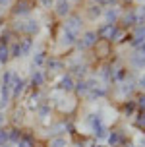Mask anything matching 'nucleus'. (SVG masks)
Instances as JSON below:
<instances>
[{"label":"nucleus","mask_w":145,"mask_h":147,"mask_svg":"<svg viewBox=\"0 0 145 147\" xmlns=\"http://www.w3.org/2000/svg\"><path fill=\"white\" fill-rule=\"evenodd\" d=\"M145 41V25L143 23H139V25H136V29H134V35H132L130 39V45L134 47V49H139V45Z\"/></svg>","instance_id":"nucleus-3"},{"label":"nucleus","mask_w":145,"mask_h":147,"mask_svg":"<svg viewBox=\"0 0 145 147\" xmlns=\"http://www.w3.org/2000/svg\"><path fill=\"white\" fill-rule=\"evenodd\" d=\"M130 64L136 68V70H143V68H145V54H141V52H136V54H132Z\"/></svg>","instance_id":"nucleus-16"},{"label":"nucleus","mask_w":145,"mask_h":147,"mask_svg":"<svg viewBox=\"0 0 145 147\" xmlns=\"http://www.w3.org/2000/svg\"><path fill=\"white\" fill-rule=\"evenodd\" d=\"M97 35L103 41H122V29L116 25V23H105L97 29Z\"/></svg>","instance_id":"nucleus-1"},{"label":"nucleus","mask_w":145,"mask_h":147,"mask_svg":"<svg viewBox=\"0 0 145 147\" xmlns=\"http://www.w3.org/2000/svg\"><path fill=\"white\" fill-rule=\"evenodd\" d=\"M56 16L60 18L70 16V0H56Z\"/></svg>","instance_id":"nucleus-13"},{"label":"nucleus","mask_w":145,"mask_h":147,"mask_svg":"<svg viewBox=\"0 0 145 147\" xmlns=\"http://www.w3.org/2000/svg\"><path fill=\"white\" fill-rule=\"evenodd\" d=\"M10 99H12V85H8V83H0V109L8 107Z\"/></svg>","instance_id":"nucleus-8"},{"label":"nucleus","mask_w":145,"mask_h":147,"mask_svg":"<svg viewBox=\"0 0 145 147\" xmlns=\"http://www.w3.org/2000/svg\"><path fill=\"white\" fill-rule=\"evenodd\" d=\"M23 89H25V80L16 74L14 80H12V99H18L23 93Z\"/></svg>","instance_id":"nucleus-6"},{"label":"nucleus","mask_w":145,"mask_h":147,"mask_svg":"<svg viewBox=\"0 0 145 147\" xmlns=\"http://www.w3.org/2000/svg\"><path fill=\"white\" fill-rule=\"evenodd\" d=\"M49 112H51V107H49V105H43V107H39V116H41V118L49 116Z\"/></svg>","instance_id":"nucleus-35"},{"label":"nucleus","mask_w":145,"mask_h":147,"mask_svg":"<svg viewBox=\"0 0 145 147\" xmlns=\"http://www.w3.org/2000/svg\"><path fill=\"white\" fill-rule=\"evenodd\" d=\"M136 107H138V109L141 110V112L145 110V93H141V95H139L138 99H136Z\"/></svg>","instance_id":"nucleus-34"},{"label":"nucleus","mask_w":145,"mask_h":147,"mask_svg":"<svg viewBox=\"0 0 145 147\" xmlns=\"http://www.w3.org/2000/svg\"><path fill=\"white\" fill-rule=\"evenodd\" d=\"M103 14H105V18H107V23H116V22H118V18H120V14H118V10H116V8L103 10Z\"/></svg>","instance_id":"nucleus-20"},{"label":"nucleus","mask_w":145,"mask_h":147,"mask_svg":"<svg viewBox=\"0 0 145 147\" xmlns=\"http://www.w3.org/2000/svg\"><path fill=\"white\" fill-rule=\"evenodd\" d=\"M95 85H97V80H93V78H89V80H80L76 85H74V91H78L80 95H87L89 89L95 87Z\"/></svg>","instance_id":"nucleus-4"},{"label":"nucleus","mask_w":145,"mask_h":147,"mask_svg":"<svg viewBox=\"0 0 145 147\" xmlns=\"http://www.w3.org/2000/svg\"><path fill=\"white\" fill-rule=\"evenodd\" d=\"M23 33H27V35H37V33H39V22H37V20L23 22Z\"/></svg>","instance_id":"nucleus-17"},{"label":"nucleus","mask_w":145,"mask_h":147,"mask_svg":"<svg viewBox=\"0 0 145 147\" xmlns=\"http://www.w3.org/2000/svg\"><path fill=\"white\" fill-rule=\"evenodd\" d=\"M97 43H99V35H97V31H85V33L78 39L76 47H78L80 51H85V49H89V47H93V45H97Z\"/></svg>","instance_id":"nucleus-2"},{"label":"nucleus","mask_w":145,"mask_h":147,"mask_svg":"<svg viewBox=\"0 0 145 147\" xmlns=\"http://www.w3.org/2000/svg\"><path fill=\"white\" fill-rule=\"evenodd\" d=\"M87 124L91 126V130H95V128L103 126L105 122H103V116H101V114H89V116H87Z\"/></svg>","instance_id":"nucleus-22"},{"label":"nucleus","mask_w":145,"mask_h":147,"mask_svg":"<svg viewBox=\"0 0 145 147\" xmlns=\"http://www.w3.org/2000/svg\"><path fill=\"white\" fill-rule=\"evenodd\" d=\"M138 2H143V0H138Z\"/></svg>","instance_id":"nucleus-48"},{"label":"nucleus","mask_w":145,"mask_h":147,"mask_svg":"<svg viewBox=\"0 0 145 147\" xmlns=\"http://www.w3.org/2000/svg\"><path fill=\"white\" fill-rule=\"evenodd\" d=\"M47 68L52 70V72H60V70H64V62L54 58V56H51V58H47Z\"/></svg>","instance_id":"nucleus-18"},{"label":"nucleus","mask_w":145,"mask_h":147,"mask_svg":"<svg viewBox=\"0 0 145 147\" xmlns=\"http://www.w3.org/2000/svg\"><path fill=\"white\" fill-rule=\"evenodd\" d=\"M134 89H136V81H134V80L124 81V83H122V93H124V95H130Z\"/></svg>","instance_id":"nucleus-30"},{"label":"nucleus","mask_w":145,"mask_h":147,"mask_svg":"<svg viewBox=\"0 0 145 147\" xmlns=\"http://www.w3.org/2000/svg\"><path fill=\"white\" fill-rule=\"evenodd\" d=\"M23 132L22 130H18V128H12V130H8V143H18V141L22 140Z\"/></svg>","instance_id":"nucleus-23"},{"label":"nucleus","mask_w":145,"mask_h":147,"mask_svg":"<svg viewBox=\"0 0 145 147\" xmlns=\"http://www.w3.org/2000/svg\"><path fill=\"white\" fill-rule=\"evenodd\" d=\"M18 147H33V136H27V134H23L22 140L16 143Z\"/></svg>","instance_id":"nucleus-29"},{"label":"nucleus","mask_w":145,"mask_h":147,"mask_svg":"<svg viewBox=\"0 0 145 147\" xmlns=\"http://www.w3.org/2000/svg\"><path fill=\"white\" fill-rule=\"evenodd\" d=\"M122 23H124V27L138 25V14H136V10H130V12L122 14Z\"/></svg>","instance_id":"nucleus-12"},{"label":"nucleus","mask_w":145,"mask_h":147,"mask_svg":"<svg viewBox=\"0 0 145 147\" xmlns=\"http://www.w3.org/2000/svg\"><path fill=\"white\" fill-rule=\"evenodd\" d=\"M78 39H80V33L70 31V29L64 27V31H62V45H64V47H72V45H76Z\"/></svg>","instance_id":"nucleus-9"},{"label":"nucleus","mask_w":145,"mask_h":147,"mask_svg":"<svg viewBox=\"0 0 145 147\" xmlns=\"http://www.w3.org/2000/svg\"><path fill=\"white\" fill-rule=\"evenodd\" d=\"M139 52H141V54H145V41L139 45Z\"/></svg>","instance_id":"nucleus-42"},{"label":"nucleus","mask_w":145,"mask_h":147,"mask_svg":"<svg viewBox=\"0 0 145 147\" xmlns=\"http://www.w3.org/2000/svg\"><path fill=\"white\" fill-rule=\"evenodd\" d=\"M136 14H138V23H143V22H145V6L139 8Z\"/></svg>","instance_id":"nucleus-37"},{"label":"nucleus","mask_w":145,"mask_h":147,"mask_svg":"<svg viewBox=\"0 0 145 147\" xmlns=\"http://www.w3.org/2000/svg\"><path fill=\"white\" fill-rule=\"evenodd\" d=\"M89 147H103V145H99V143H93V145H89Z\"/></svg>","instance_id":"nucleus-46"},{"label":"nucleus","mask_w":145,"mask_h":147,"mask_svg":"<svg viewBox=\"0 0 145 147\" xmlns=\"http://www.w3.org/2000/svg\"><path fill=\"white\" fill-rule=\"evenodd\" d=\"M64 27H66V29H70V31H76V33H80L81 27H83V20H81V16H78V14L70 16V18L66 20Z\"/></svg>","instance_id":"nucleus-5"},{"label":"nucleus","mask_w":145,"mask_h":147,"mask_svg":"<svg viewBox=\"0 0 145 147\" xmlns=\"http://www.w3.org/2000/svg\"><path fill=\"white\" fill-rule=\"evenodd\" d=\"M74 78L68 74V76H62L60 78V81H58V89H62V91H66V93H70V91H74Z\"/></svg>","instance_id":"nucleus-10"},{"label":"nucleus","mask_w":145,"mask_h":147,"mask_svg":"<svg viewBox=\"0 0 145 147\" xmlns=\"http://www.w3.org/2000/svg\"><path fill=\"white\" fill-rule=\"evenodd\" d=\"M107 93H109V91H107V87H103V85H99V83H97L95 87L89 89L87 97H89L91 101H95V99H103V97H107Z\"/></svg>","instance_id":"nucleus-11"},{"label":"nucleus","mask_w":145,"mask_h":147,"mask_svg":"<svg viewBox=\"0 0 145 147\" xmlns=\"http://www.w3.org/2000/svg\"><path fill=\"white\" fill-rule=\"evenodd\" d=\"M14 16H20V18H23V16H29L31 14V2L29 0H20V2H16L14 6Z\"/></svg>","instance_id":"nucleus-7"},{"label":"nucleus","mask_w":145,"mask_h":147,"mask_svg":"<svg viewBox=\"0 0 145 147\" xmlns=\"http://www.w3.org/2000/svg\"><path fill=\"white\" fill-rule=\"evenodd\" d=\"M2 120H4V114H2V110H0V126H2Z\"/></svg>","instance_id":"nucleus-44"},{"label":"nucleus","mask_w":145,"mask_h":147,"mask_svg":"<svg viewBox=\"0 0 145 147\" xmlns=\"http://www.w3.org/2000/svg\"><path fill=\"white\" fill-rule=\"evenodd\" d=\"M112 74H114V68L112 66H105L101 70V78L107 81V83H110V81H112Z\"/></svg>","instance_id":"nucleus-26"},{"label":"nucleus","mask_w":145,"mask_h":147,"mask_svg":"<svg viewBox=\"0 0 145 147\" xmlns=\"http://www.w3.org/2000/svg\"><path fill=\"white\" fill-rule=\"evenodd\" d=\"M70 76H78L80 80H83L87 76V64H72L70 66Z\"/></svg>","instance_id":"nucleus-15"},{"label":"nucleus","mask_w":145,"mask_h":147,"mask_svg":"<svg viewBox=\"0 0 145 147\" xmlns=\"http://www.w3.org/2000/svg\"><path fill=\"white\" fill-rule=\"evenodd\" d=\"M8 2H10V0H0V4H8Z\"/></svg>","instance_id":"nucleus-45"},{"label":"nucleus","mask_w":145,"mask_h":147,"mask_svg":"<svg viewBox=\"0 0 145 147\" xmlns=\"http://www.w3.org/2000/svg\"><path fill=\"white\" fill-rule=\"evenodd\" d=\"M49 147H68V141H66V138H54V140H51V145Z\"/></svg>","instance_id":"nucleus-31"},{"label":"nucleus","mask_w":145,"mask_h":147,"mask_svg":"<svg viewBox=\"0 0 145 147\" xmlns=\"http://www.w3.org/2000/svg\"><path fill=\"white\" fill-rule=\"evenodd\" d=\"M6 141H8V130H2L0 128V145L6 143Z\"/></svg>","instance_id":"nucleus-39"},{"label":"nucleus","mask_w":145,"mask_h":147,"mask_svg":"<svg viewBox=\"0 0 145 147\" xmlns=\"http://www.w3.org/2000/svg\"><path fill=\"white\" fill-rule=\"evenodd\" d=\"M128 147H138V145H128Z\"/></svg>","instance_id":"nucleus-47"},{"label":"nucleus","mask_w":145,"mask_h":147,"mask_svg":"<svg viewBox=\"0 0 145 147\" xmlns=\"http://www.w3.org/2000/svg\"><path fill=\"white\" fill-rule=\"evenodd\" d=\"M10 60V49L6 43H0V64H6Z\"/></svg>","instance_id":"nucleus-24"},{"label":"nucleus","mask_w":145,"mask_h":147,"mask_svg":"<svg viewBox=\"0 0 145 147\" xmlns=\"http://www.w3.org/2000/svg\"><path fill=\"white\" fill-rule=\"evenodd\" d=\"M107 140H109L110 147H118L124 141V134L120 132V130H114V132H110L109 136H107Z\"/></svg>","instance_id":"nucleus-14"},{"label":"nucleus","mask_w":145,"mask_h":147,"mask_svg":"<svg viewBox=\"0 0 145 147\" xmlns=\"http://www.w3.org/2000/svg\"><path fill=\"white\" fill-rule=\"evenodd\" d=\"M45 60H47V56H45V52H37L35 56H33V68H39L41 64H43Z\"/></svg>","instance_id":"nucleus-32"},{"label":"nucleus","mask_w":145,"mask_h":147,"mask_svg":"<svg viewBox=\"0 0 145 147\" xmlns=\"http://www.w3.org/2000/svg\"><path fill=\"white\" fill-rule=\"evenodd\" d=\"M0 66H2V64H0Z\"/></svg>","instance_id":"nucleus-49"},{"label":"nucleus","mask_w":145,"mask_h":147,"mask_svg":"<svg viewBox=\"0 0 145 147\" xmlns=\"http://www.w3.org/2000/svg\"><path fill=\"white\" fill-rule=\"evenodd\" d=\"M0 147H12V143H8V141H6V143H2Z\"/></svg>","instance_id":"nucleus-43"},{"label":"nucleus","mask_w":145,"mask_h":147,"mask_svg":"<svg viewBox=\"0 0 145 147\" xmlns=\"http://www.w3.org/2000/svg\"><path fill=\"white\" fill-rule=\"evenodd\" d=\"M43 83H45V74L41 70H35L31 76V87H41Z\"/></svg>","instance_id":"nucleus-19"},{"label":"nucleus","mask_w":145,"mask_h":147,"mask_svg":"<svg viewBox=\"0 0 145 147\" xmlns=\"http://www.w3.org/2000/svg\"><path fill=\"white\" fill-rule=\"evenodd\" d=\"M10 49V58H22V49H20V41H16Z\"/></svg>","instance_id":"nucleus-27"},{"label":"nucleus","mask_w":145,"mask_h":147,"mask_svg":"<svg viewBox=\"0 0 145 147\" xmlns=\"http://www.w3.org/2000/svg\"><path fill=\"white\" fill-rule=\"evenodd\" d=\"M87 14H89V18H91V20H97L99 16H103V8L99 6V4H93V6L87 8Z\"/></svg>","instance_id":"nucleus-25"},{"label":"nucleus","mask_w":145,"mask_h":147,"mask_svg":"<svg viewBox=\"0 0 145 147\" xmlns=\"http://www.w3.org/2000/svg\"><path fill=\"white\" fill-rule=\"evenodd\" d=\"M39 2H41L45 8H51V6H52V0H39Z\"/></svg>","instance_id":"nucleus-40"},{"label":"nucleus","mask_w":145,"mask_h":147,"mask_svg":"<svg viewBox=\"0 0 145 147\" xmlns=\"http://www.w3.org/2000/svg\"><path fill=\"white\" fill-rule=\"evenodd\" d=\"M118 0H95V4H99L101 8H105V6H112V4H116Z\"/></svg>","instance_id":"nucleus-36"},{"label":"nucleus","mask_w":145,"mask_h":147,"mask_svg":"<svg viewBox=\"0 0 145 147\" xmlns=\"http://www.w3.org/2000/svg\"><path fill=\"white\" fill-rule=\"evenodd\" d=\"M138 85H139V87H143V89H145V74H143V78H141V80L138 81Z\"/></svg>","instance_id":"nucleus-41"},{"label":"nucleus","mask_w":145,"mask_h":147,"mask_svg":"<svg viewBox=\"0 0 145 147\" xmlns=\"http://www.w3.org/2000/svg\"><path fill=\"white\" fill-rule=\"evenodd\" d=\"M20 49H22V56L31 54V49H33V39H20Z\"/></svg>","instance_id":"nucleus-21"},{"label":"nucleus","mask_w":145,"mask_h":147,"mask_svg":"<svg viewBox=\"0 0 145 147\" xmlns=\"http://www.w3.org/2000/svg\"><path fill=\"white\" fill-rule=\"evenodd\" d=\"M136 124H138L139 128H145V114H143V112H141V114L136 118Z\"/></svg>","instance_id":"nucleus-38"},{"label":"nucleus","mask_w":145,"mask_h":147,"mask_svg":"<svg viewBox=\"0 0 145 147\" xmlns=\"http://www.w3.org/2000/svg\"><path fill=\"white\" fill-rule=\"evenodd\" d=\"M136 109H138V107H136V101H128V103L124 105V112H126V116H132Z\"/></svg>","instance_id":"nucleus-33"},{"label":"nucleus","mask_w":145,"mask_h":147,"mask_svg":"<svg viewBox=\"0 0 145 147\" xmlns=\"http://www.w3.org/2000/svg\"><path fill=\"white\" fill-rule=\"evenodd\" d=\"M93 134H95V138H97V140H107V136H109V130H107V126L103 124V126H99V128H95Z\"/></svg>","instance_id":"nucleus-28"}]
</instances>
